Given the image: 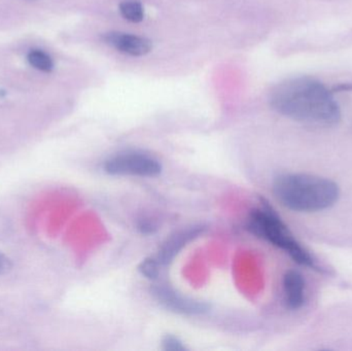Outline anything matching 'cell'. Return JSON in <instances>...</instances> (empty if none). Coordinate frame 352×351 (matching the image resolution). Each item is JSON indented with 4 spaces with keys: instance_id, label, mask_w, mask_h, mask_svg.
<instances>
[{
    "instance_id": "6da1fadb",
    "label": "cell",
    "mask_w": 352,
    "mask_h": 351,
    "mask_svg": "<svg viewBox=\"0 0 352 351\" xmlns=\"http://www.w3.org/2000/svg\"><path fill=\"white\" fill-rule=\"evenodd\" d=\"M270 105L281 115L308 125L330 127L341 120L340 107L333 93L322 82L306 76L289 78L275 86Z\"/></svg>"
},
{
    "instance_id": "7a4b0ae2",
    "label": "cell",
    "mask_w": 352,
    "mask_h": 351,
    "mask_svg": "<svg viewBox=\"0 0 352 351\" xmlns=\"http://www.w3.org/2000/svg\"><path fill=\"white\" fill-rule=\"evenodd\" d=\"M273 192L283 205L294 212H316L332 207L340 196L338 185L330 179L309 174H281Z\"/></svg>"
},
{
    "instance_id": "3957f363",
    "label": "cell",
    "mask_w": 352,
    "mask_h": 351,
    "mask_svg": "<svg viewBox=\"0 0 352 351\" xmlns=\"http://www.w3.org/2000/svg\"><path fill=\"white\" fill-rule=\"evenodd\" d=\"M246 227L248 231L258 238L269 241L275 247L289 253V257L296 263L312 269L320 270L314 257L294 238L285 223L269 205L268 202L263 201L261 207L256 208L250 212Z\"/></svg>"
},
{
    "instance_id": "277c9868",
    "label": "cell",
    "mask_w": 352,
    "mask_h": 351,
    "mask_svg": "<svg viewBox=\"0 0 352 351\" xmlns=\"http://www.w3.org/2000/svg\"><path fill=\"white\" fill-rule=\"evenodd\" d=\"M104 171L116 177H156L162 172V164L144 150H125L105 161Z\"/></svg>"
},
{
    "instance_id": "5b68a950",
    "label": "cell",
    "mask_w": 352,
    "mask_h": 351,
    "mask_svg": "<svg viewBox=\"0 0 352 351\" xmlns=\"http://www.w3.org/2000/svg\"><path fill=\"white\" fill-rule=\"evenodd\" d=\"M152 292L153 296L163 307L178 315H204L209 310L208 304L206 303L182 296V294L176 292L175 288L166 284L154 286Z\"/></svg>"
},
{
    "instance_id": "8992f818",
    "label": "cell",
    "mask_w": 352,
    "mask_h": 351,
    "mask_svg": "<svg viewBox=\"0 0 352 351\" xmlns=\"http://www.w3.org/2000/svg\"><path fill=\"white\" fill-rule=\"evenodd\" d=\"M102 39L105 43L115 47L117 51L133 57L146 56L153 49V43L150 39L129 33L111 31L104 33Z\"/></svg>"
},
{
    "instance_id": "52a82bcc",
    "label": "cell",
    "mask_w": 352,
    "mask_h": 351,
    "mask_svg": "<svg viewBox=\"0 0 352 351\" xmlns=\"http://www.w3.org/2000/svg\"><path fill=\"white\" fill-rule=\"evenodd\" d=\"M204 228L201 226L190 227V228L184 229L178 231L175 234L171 235L161 247L158 253L159 263L162 265H168L179 251L188 245L190 241L196 239L197 237L202 234Z\"/></svg>"
},
{
    "instance_id": "ba28073f",
    "label": "cell",
    "mask_w": 352,
    "mask_h": 351,
    "mask_svg": "<svg viewBox=\"0 0 352 351\" xmlns=\"http://www.w3.org/2000/svg\"><path fill=\"white\" fill-rule=\"evenodd\" d=\"M305 280L300 272L289 270L283 276L285 303L292 310H298L305 304Z\"/></svg>"
},
{
    "instance_id": "9c48e42d",
    "label": "cell",
    "mask_w": 352,
    "mask_h": 351,
    "mask_svg": "<svg viewBox=\"0 0 352 351\" xmlns=\"http://www.w3.org/2000/svg\"><path fill=\"white\" fill-rule=\"evenodd\" d=\"M120 12L126 20L140 23L144 20V6L138 0H125L120 4Z\"/></svg>"
},
{
    "instance_id": "30bf717a",
    "label": "cell",
    "mask_w": 352,
    "mask_h": 351,
    "mask_svg": "<svg viewBox=\"0 0 352 351\" xmlns=\"http://www.w3.org/2000/svg\"><path fill=\"white\" fill-rule=\"evenodd\" d=\"M28 61L33 67L41 71L49 72L53 69L54 63L52 58L45 52L33 49L29 53Z\"/></svg>"
},
{
    "instance_id": "8fae6325",
    "label": "cell",
    "mask_w": 352,
    "mask_h": 351,
    "mask_svg": "<svg viewBox=\"0 0 352 351\" xmlns=\"http://www.w3.org/2000/svg\"><path fill=\"white\" fill-rule=\"evenodd\" d=\"M160 263L158 260L152 259V258H146L138 266V271L148 278V280H156L160 273Z\"/></svg>"
},
{
    "instance_id": "7c38bea8",
    "label": "cell",
    "mask_w": 352,
    "mask_h": 351,
    "mask_svg": "<svg viewBox=\"0 0 352 351\" xmlns=\"http://www.w3.org/2000/svg\"><path fill=\"white\" fill-rule=\"evenodd\" d=\"M163 350L167 351H184L186 350L182 342L177 337L173 335H166L162 340Z\"/></svg>"
},
{
    "instance_id": "4fadbf2b",
    "label": "cell",
    "mask_w": 352,
    "mask_h": 351,
    "mask_svg": "<svg viewBox=\"0 0 352 351\" xmlns=\"http://www.w3.org/2000/svg\"><path fill=\"white\" fill-rule=\"evenodd\" d=\"M156 226L153 224L150 220H144L138 224V230L142 233V234H153L156 231Z\"/></svg>"
},
{
    "instance_id": "5bb4252c",
    "label": "cell",
    "mask_w": 352,
    "mask_h": 351,
    "mask_svg": "<svg viewBox=\"0 0 352 351\" xmlns=\"http://www.w3.org/2000/svg\"><path fill=\"white\" fill-rule=\"evenodd\" d=\"M12 267L10 260L0 253V274L6 273Z\"/></svg>"
},
{
    "instance_id": "9a60e30c",
    "label": "cell",
    "mask_w": 352,
    "mask_h": 351,
    "mask_svg": "<svg viewBox=\"0 0 352 351\" xmlns=\"http://www.w3.org/2000/svg\"><path fill=\"white\" fill-rule=\"evenodd\" d=\"M347 91H352V84H342L333 89V92H347Z\"/></svg>"
}]
</instances>
